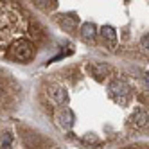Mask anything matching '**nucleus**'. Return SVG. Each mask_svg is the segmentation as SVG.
Wrapping results in <instances>:
<instances>
[{
    "label": "nucleus",
    "instance_id": "39448f33",
    "mask_svg": "<svg viewBox=\"0 0 149 149\" xmlns=\"http://www.w3.org/2000/svg\"><path fill=\"white\" fill-rule=\"evenodd\" d=\"M77 22H79L77 18H65V20H59V24H61V25H65V29H72Z\"/></svg>",
    "mask_w": 149,
    "mask_h": 149
},
{
    "label": "nucleus",
    "instance_id": "0eeeda50",
    "mask_svg": "<svg viewBox=\"0 0 149 149\" xmlns=\"http://www.w3.org/2000/svg\"><path fill=\"white\" fill-rule=\"evenodd\" d=\"M0 93H2V86H0Z\"/></svg>",
    "mask_w": 149,
    "mask_h": 149
},
{
    "label": "nucleus",
    "instance_id": "423d86ee",
    "mask_svg": "<svg viewBox=\"0 0 149 149\" xmlns=\"http://www.w3.org/2000/svg\"><path fill=\"white\" fill-rule=\"evenodd\" d=\"M120 149H149V144L147 142H135L131 146H126V147H120Z\"/></svg>",
    "mask_w": 149,
    "mask_h": 149
},
{
    "label": "nucleus",
    "instance_id": "f257e3e1",
    "mask_svg": "<svg viewBox=\"0 0 149 149\" xmlns=\"http://www.w3.org/2000/svg\"><path fill=\"white\" fill-rule=\"evenodd\" d=\"M22 33H27V36L34 41L43 38V29L40 25L34 24V25L25 27L24 18L16 13V9L13 6L0 2V50H4L6 56H7L9 49H11L16 41L24 40L20 36Z\"/></svg>",
    "mask_w": 149,
    "mask_h": 149
},
{
    "label": "nucleus",
    "instance_id": "7ed1b4c3",
    "mask_svg": "<svg viewBox=\"0 0 149 149\" xmlns=\"http://www.w3.org/2000/svg\"><path fill=\"white\" fill-rule=\"evenodd\" d=\"M101 34H102V38L104 40H108L111 45H115V33H113V29L111 27H102V31H101Z\"/></svg>",
    "mask_w": 149,
    "mask_h": 149
},
{
    "label": "nucleus",
    "instance_id": "20e7f679",
    "mask_svg": "<svg viewBox=\"0 0 149 149\" xmlns=\"http://www.w3.org/2000/svg\"><path fill=\"white\" fill-rule=\"evenodd\" d=\"M81 33H83L84 38H93L95 36V25L93 24H84L81 27Z\"/></svg>",
    "mask_w": 149,
    "mask_h": 149
},
{
    "label": "nucleus",
    "instance_id": "f03ea898",
    "mask_svg": "<svg viewBox=\"0 0 149 149\" xmlns=\"http://www.w3.org/2000/svg\"><path fill=\"white\" fill-rule=\"evenodd\" d=\"M11 144H13V135L11 133H0V149H11Z\"/></svg>",
    "mask_w": 149,
    "mask_h": 149
}]
</instances>
